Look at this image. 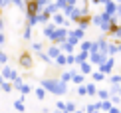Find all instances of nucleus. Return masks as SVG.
<instances>
[{
  "instance_id": "1",
  "label": "nucleus",
  "mask_w": 121,
  "mask_h": 113,
  "mask_svg": "<svg viewBox=\"0 0 121 113\" xmlns=\"http://www.w3.org/2000/svg\"><path fill=\"white\" fill-rule=\"evenodd\" d=\"M20 65H22V68H30V65H32L30 54H22V56H20Z\"/></svg>"
},
{
  "instance_id": "2",
  "label": "nucleus",
  "mask_w": 121,
  "mask_h": 113,
  "mask_svg": "<svg viewBox=\"0 0 121 113\" xmlns=\"http://www.w3.org/2000/svg\"><path fill=\"white\" fill-rule=\"evenodd\" d=\"M4 78H8V79H16V71L10 70V68H6V70H4Z\"/></svg>"
},
{
  "instance_id": "3",
  "label": "nucleus",
  "mask_w": 121,
  "mask_h": 113,
  "mask_svg": "<svg viewBox=\"0 0 121 113\" xmlns=\"http://www.w3.org/2000/svg\"><path fill=\"white\" fill-rule=\"evenodd\" d=\"M36 97L38 99H44V97H46V89H44V87H38L36 89Z\"/></svg>"
},
{
  "instance_id": "4",
  "label": "nucleus",
  "mask_w": 121,
  "mask_h": 113,
  "mask_svg": "<svg viewBox=\"0 0 121 113\" xmlns=\"http://www.w3.org/2000/svg\"><path fill=\"white\" fill-rule=\"evenodd\" d=\"M20 89H22V93H24V95L32 91V89H30V85H28V83H26V85H20Z\"/></svg>"
},
{
  "instance_id": "5",
  "label": "nucleus",
  "mask_w": 121,
  "mask_h": 113,
  "mask_svg": "<svg viewBox=\"0 0 121 113\" xmlns=\"http://www.w3.org/2000/svg\"><path fill=\"white\" fill-rule=\"evenodd\" d=\"M16 109L18 111H24V103H22V101H16Z\"/></svg>"
},
{
  "instance_id": "6",
  "label": "nucleus",
  "mask_w": 121,
  "mask_h": 113,
  "mask_svg": "<svg viewBox=\"0 0 121 113\" xmlns=\"http://www.w3.org/2000/svg\"><path fill=\"white\" fill-rule=\"evenodd\" d=\"M93 79H95V81H99V79H103V74H93Z\"/></svg>"
},
{
  "instance_id": "7",
  "label": "nucleus",
  "mask_w": 121,
  "mask_h": 113,
  "mask_svg": "<svg viewBox=\"0 0 121 113\" xmlns=\"http://www.w3.org/2000/svg\"><path fill=\"white\" fill-rule=\"evenodd\" d=\"M99 97H105V99H107V97H109V93L103 89V91H99Z\"/></svg>"
},
{
  "instance_id": "8",
  "label": "nucleus",
  "mask_w": 121,
  "mask_h": 113,
  "mask_svg": "<svg viewBox=\"0 0 121 113\" xmlns=\"http://www.w3.org/2000/svg\"><path fill=\"white\" fill-rule=\"evenodd\" d=\"M54 22H58V24H62V22H64V18H62V16H54Z\"/></svg>"
},
{
  "instance_id": "9",
  "label": "nucleus",
  "mask_w": 121,
  "mask_h": 113,
  "mask_svg": "<svg viewBox=\"0 0 121 113\" xmlns=\"http://www.w3.org/2000/svg\"><path fill=\"white\" fill-rule=\"evenodd\" d=\"M6 60H8L6 56H4V54H0V64H6Z\"/></svg>"
}]
</instances>
